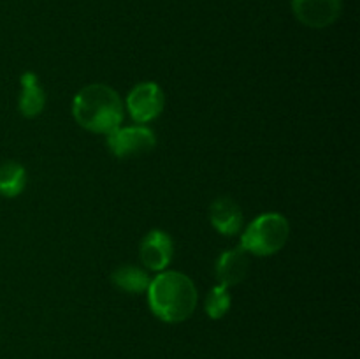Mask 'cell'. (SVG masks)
Masks as SVG:
<instances>
[{"label": "cell", "instance_id": "cell-1", "mask_svg": "<svg viewBox=\"0 0 360 359\" xmlns=\"http://www.w3.org/2000/svg\"><path fill=\"white\" fill-rule=\"evenodd\" d=\"M151 312L164 322H183L197 306L195 284L179 271H160L146 291Z\"/></svg>", "mask_w": 360, "mask_h": 359}, {"label": "cell", "instance_id": "cell-2", "mask_svg": "<svg viewBox=\"0 0 360 359\" xmlns=\"http://www.w3.org/2000/svg\"><path fill=\"white\" fill-rule=\"evenodd\" d=\"M123 109L118 92L104 83L81 88L72 101V116L77 125L105 136L122 125Z\"/></svg>", "mask_w": 360, "mask_h": 359}, {"label": "cell", "instance_id": "cell-3", "mask_svg": "<svg viewBox=\"0 0 360 359\" xmlns=\"http://www.w3.org/2000/svg\"><path fill=\"white\" fill-rule=\"evenodd\" d=\"M290 224L281 213H262L253 218L241 236V248L257 257H269L280 252L288 241Z\"/></svg>", "mask_w": 360, "mask_h": 359}, {"label": "cell", "instance_id": "cell-4", "mask_svg": "<svg viewBox=\"0 0 360 359\" xmlns=\"http://www.w3.org/2000/svg\"><path fill=\"white\" fill-rule=\"evenodd\" d=\"M108 148L115 157L134 158L150 153L157 144V136L150 127L130 125L115 129L108 134Z\"/></svg>", "mask_w": 360, "mask_h": 359}, {"label": "cell", "instance_id": "cell-5", "mask_svg": "<svg viewBox=\"0 0 360 359\" xmlns=\"http://www.w3.org/2000/svg\"><path fill=\"white\" fill-rule=\"evenodd\" d=\"M164 90L153 81L136 84L127 95V109L136 123H148L158 118L164 111Z\"/></svg>", "mask_w": 360, "mask_h": 359}, {"label": "cell", "instance_id": "cell-6", "mask_svg": "<svg viewBox=\"0 0 360 359\" xmlns=\"http://www.w3.org/2000/svg\"><path fill=\"white\" fill-rule=\"evenodd\" d=\"M139 256L144 266L150 271H165L174 257L172 238L162 229H153L143 238L139 246Z\"/></svg>", "mask_w": 360, "mask_h": 359}, {"label": "cell", "instance_id": "cell-7", "mask_svg": "<svg viewBox=\"0 0 360 359\" xmlns=\"http://www.w3.org/2000/svg\"><path fill=\"white\" fill-rule=\"evenodd\" d=\"M295 18L309 28H326L340 18L341 0H292Z\"/></svg>", "mask_w": 360, "mask_h": 359}, {"label": "cell", "instance_id": "cell-8", "mask_svg": "<svg viewBox=\"0 0 360 359\" xmlns=\"http://www.w3.org/2000/svg\"><path fill=\"white\" fill-rule=\"evenodd\" d=\"M248 256L250 253H246L241 246L225 250L224 253H220L217 264H214V273H217L218 284L225 285V287L241 284L250 270Z\"/></svg>", "mask_w": 360, "mask_h": 359}, {"label": "cell", "instance_id": "cell-9", "mask_svg": "<svg viewBox=\"0 0 360 359\" xmlns=\"http://www.w3.org/2000/svg\"><path fill=\"white\" fill-rule=\"evenodd\" d=\"M210 220L214 231L220 232L221 236H234L241 231L243 222V210L234 199L227 196L217 197L210 208Z\"/></svg>", "mask_w": 360, "mask_h": 359}, {"label": "cell", "instance_id": "cell-10", "mask_svg": "<svg viewBox=\"0 0 360 359\" xmlns=\"http://www.w3.org/2000/svg\"><path fill=\"white\" fill-rule=\"evenodd\" d=\"M46 106V94L39 83L35 73H25L21 76V92L18 99V109L25 118H35Z\"/></svg>", "mask_w": 360, "mask_h": 359}, {"label": "cell", "instance_id": "cell-11", "mask_svg": "<svg viewBox=\"0 0 360 359\" xmlns=\"http://www.w3.org/2000/svg\"><path fill=\"white\" fill-rule=\"evenodd\" d=\"M111 282L118 291L127 294H143L150 287V275L137 266H120L111 275Z\"/></svg>", "mask_w": 360, "mask_h": 359}, {"label": "cell", "instance_id": "cell-12", "mask_svg": "<svg viewBox=\"0 0 360 359\" xmlns=\"http://www.w3.org/2000/svg\"><path fill=\"white\" fill-rule=\"evenodd\" d=\"M27 187V169L20 162L7 160L0 164V196L18 197Z\"/></svg>", "mask_w": 360, "mask_h": 359}, {"label": "cell", "instance_id": "cell-13", "mask_svg": "<svg viewBox=\"0 0 360 359\" xmlns=\"http://www.w3.org/2000/svg\"><path fill=\"white\" fill-rule=\"evenodd\" d=\"M231 292H229V287L225 285L217 284L213 289L210 291L206 298V312L211 319H221L225 313L229 312L231 308Z\"/></svg>", "mask_w": 360, "mask_h": 359}]
</instances>
